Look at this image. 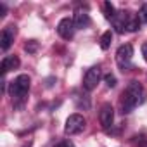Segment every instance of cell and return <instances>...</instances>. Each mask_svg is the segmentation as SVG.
Here are the masks:
<instances>
[{
  "mask_svg": "<svg viewBox=\"0 0 147 147\" xmlns=\"http://www.w3.org/2000/svg\"><path fill=\"white\" fill-rule=\"evenodd\" d=\"M145 102V88L138 82H130L121 95V107L123 113H131L137 106Z\"/></svg>",
  "mask_w": 147,
  "mask_h": 147,
  "instance_id": "6da1fadb",
  "label": "cell"
},
{
  "mask_svg": "<svg viewBox=\"0 0 147 147\" xmlns=\"http://www.w3.org/2000/svg\"><path fill=\"white\" fill-rule=\"evenodd\" d=\"M30 76L28 75H19L18 78H14V82L11 83V95L14 100H24V97L28 95V90H30Z\"/></svg>",
  "mask_w": 147,
  "mask_h": 147,
  "instance_id": "7a4b0ae2",
  "label": "cell"
},
{
  "mask_svg": "<svg viewBox=\"0 0 147 147\" xmlns=\"http://www.w3.org/2000/svg\"><path fill=\"white\" fill-rule=\"evenodd\" d=\"M87 126V119L82 116V114H71L67 119H66V125H64V131L67 135H78L85 130Z\"/></svg>",
  "mask_w": 147,
  "mask_h": 147,
  "instance_id": "3957f363",
  "label": "cell"
},
{
  "mask_svg": "<svg viewBox=\"0 0 147 147\" xmlns=\"http://www.w3.org/2000/svg\"><path fill=\"white\" fill-rule=\"evenodd\" d=\"M131 57H133V49H131V45H128V43L121 45V47L116 50V62H118V66L121 67V71H126V69L130 67Z\"/></svg>",
  "mask_w": 147,
  "mask_h": 147,
  "instance_id": "277c9868",
  "label": "cell"
},
{
  "mask_svg": "<svg viewBox=\"0 0 147 147\" xmlns=\"http://www.w3.org/2000/svg\"><path fill=\"white\" fill-rule=\"evenodd\" d=\"M100 78H102V71H100V67H99V66L90 67V69L87 71L85 78H83V87H85V90H88V92L94 90V88L99 85Z\"/></svg>",
  "mask_w": 147,
  "mask_h": 147,
  "instance_id": "5b68a950",
  "label": "cell"
},
{
  "mask_svg": "<svg viewBox=\"0 0 147 147\" xmlns=\"http://www.w3.org/2000/svg\"><path fill=\"white\" fill-rule=\"evenodd\" d=\"M75 30H76V26H75V21L73 19H69V18H64V19H61L59 21V24H57V33L64 38V40H69V38H73V35H75Z\"/></svg>",
  "mask_w": 147,
  "mask_h": 147,
  "instance_id": "8992f818",
  "label": "cell"
},
{
  "mask_svg": "<svg viewBox=\"0 0 147 147\" xmlns=\"http://www.w3.org/2000/svg\"><path fill=\"white\" fill-rule=\"evenodd\" d=\"M16 33H18V30H16L14 24H9L7 28H4L2 35H0V47H2V50H9V49H11Z\"/></svg>",
  "mask_w": 147,
  "mask_h": 147,
  "instance_id": "52a82bcc",
  "label": "cell"
},
{
  "mask_svg": "<svg viewBox=\"0 0 147 147\" xmlns=\"http://www.w3.org/2000/svg\"><path fill=\"white\" fill-rule=\"evenodd\" d=\"M99 119H100L102 128H109V126H113V121H114V109H113L111 104H104V106L100 107Z\"/></svg>",
  "mask_w": 147,
  "mask_h": 147,
  "instance_id": "ba28073f",
  "label": "cell"
},
{
  "mask_svg": "<svg viewBox=\"0 0 147 147\" xmlns=\"http://www.w3.org/2000/svg\"><path fill=\"white\" fill-rule=\"evenodd\" d=\"M19 66V57L18 55H7L2 59V64H0V71H2V75H5L7 71L11 69H16Z\"/></svg>",
  "mask_w": 147,
  "mask_h": 147,
  "instance_id": "9c48e42d",
  "label": "cell"
},
{
  "mask_svg": "<svg viewBox=\"0 0 147 147\" xmlns=\"http://www.w3.org/2000/svg\"><path fill=\"white\" fill-rule=\"evenodd\" d=\"M75 26L76 28H80V30H83V28H87L88 24H90V16H88V12L87 11H76L75 12Z\"/></svg>",
  "mask_w": 147,
  "mask_h": 147,
  "instance_id": "30bf717a",
  "label": "cell"
},
{
  "mask_svg": "<svg viewBox=\"0 0 147 147\" xmlns=\"http://www.w3.org/2000/svg\"><path fill=\"white\" fill-rule=\"evenodd\" d=\"M126 21H128V14H125V12H119V14L114 16L113 24H114L118 33H125L126 31Z\"/></svg>",
  "mask_w": 147,
  "mask_h": 147,
  "instance_id": "8fae6325",
  "label": "cell"
},
{
  "mask_svg": "<svg viewBox=\"0 0 147 147\" xmlns=\"http://www.w3.org/2000/svg\"><path fill=\"white\" fill-rule=\"evenodd\" d=\"M111 42H113V33H111V30H109V31L102 33V36H100V49H102V50H107V49L111 47Z\"/></svg>",
  "mask_w": 147,
  "mask_h": 147,
  "instance_id": "7c38bea8",
  "label": "cell"
},
{
  "mask_svg": "<svg viewBox=\"0 0 147 147\" xmlns=\"http://www.w3.org/2000/svg\"><path fill=\"white\" fill-rule=\"evenodd\" d=\"M140 28V19L138 18H131L128 16V21H126V31H137Z\"/></svg>",
  "mask_w": 147,
  "mask_h": 147,
  "instance_id": "4fadbf2b",
  "label": "cell"
},
{
  "mask_svg": "<svg viewBox=\"0 0 147 147\" xmlns=\"http://www.w3.org/2000/svg\"><path fill=\"white\" fill-rule=\"evenodd\" d=\"M104 14H106V18L107 19H114V16H116V11H114V5L111 4V2H106L104 4Z\"/></svg>",
  "mask_w": 147,
  "mask_h": 147,
  "instance_id": "5bb4252c",
  "label": "cell"
},
{
  "mask_svg": "<svg viewBox=\"0 0 147 147\" xmlns=\"http://www.w3.org/2000/svg\"><path fill=\"white\" fill-rule=\"evenodd\" d=\"M24 50H26L28 54H36V50H38V42H36V40H30V42L24 45Z\"/></svg>",
  "mask_w": 147,
  "mask_h": 147,
  "instance_id": "9a60e30c",
  "label": "cell"
},
{
  "mask_svg": "<svg viewBox=\"0 0 147 147\" xmlns=\"http://www.w3.org/2000/svg\"><path fill=\"white\" fill-rule=\"evenodd\" d=\"M104 82H106V85H107L109 88H114V87H116V76L111 75V73L104 76Z\"/></svg>",
  "mask_w": 147,
  "mask_h": 147,
  "instance_id": "2e32d148",
  "label": "cell"
},
{
  "mask_svg": "<svg viewBox=\"0 0 147 147\" xmlns=\"http://www.w3.org/2000/svg\"><path fill=\"white\" fill-rule=\"evenodd\" d=\"M138 19L147 24V4H144V5L140 7V11H138Z\"/></svg>",
  "mask_w": 147,
  "mask_h": 147,
  "instance_id": "e0dca14e",
  "label": "cell"
},
{
  "mask_svg": "<svg viewBox=\"0 0 147 147\" xmlns=\"http://www.w3.org/2000/svg\"><path fill=\"white\" fill-rule=\"evenodd\" d=\"M57 147H75V145H73V142H69V140H62V142L57 144Z\"/></svg>",
  "mask_w": 147,
  "mask_h": 147,
  "instance_id": "ac0fdd59",
  "label": "cell"
},
{
  "mask_svg": "<svg viewBox=\"0 0 147 147\" xmlns=\"http://www.w3.org/2000/svg\"><path fill=\"white\" fill-rule=\"evenodd\" d=\"M142 55H144V59L147 61V42L142 45Z\"/></svg>",
  "mask_w": 147,
  "mask_h": 147,
  "instance_id": "d6986e66",
  "label": "cell"
},
{
  "mask_svg": "<svg viewBox=\"0 0 147 147\" xmlns=\"http://www.w3.org/2000/svg\"><path fill=\"white\" fill-rule=\"evenodd\" d=\"M2 16H5V5L0 4V18H2Z\"/></svg>",
  "mask_w": 147,
  "mask_h": 147,
  "instance_id": "ffe728a7",
  "label": "cell"
}]
</instances>
